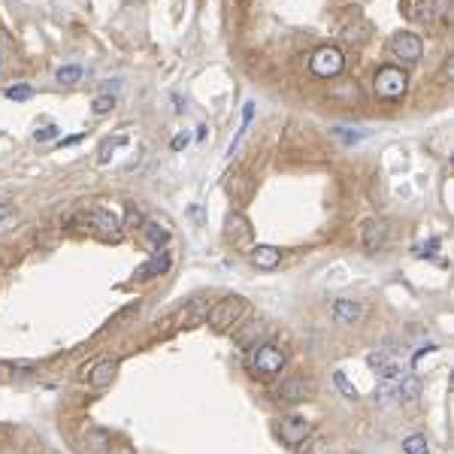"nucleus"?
<instances>
[{"label":"nucleus","mask_w":454,"mask_h":454,"mask_svg":"<svg viewBox=\"0 0 454 454\" xmlns=\"http://www.w3.org/2000/svg\"><path fill=\"white\" fill-rule=\"evenodd\" d=\"M406 88H409V76H406V70L403 67H397V64L379 67L376 82H372V91H376L379 100L397 103V100H403V94H406Z\"/></svg>","instance_id":"f257e3e1"},{"label":"nucleus","mask_w":454,"mask_h":454,"mask_svg":"<svg viewBox=\"0 0 454 454\" xmlns=\"http://www.w3.org/2000/svg\"><path fill=\"white\" fill-rule=\"evenodd\" d=\"M246 315V300L242 297H225V300H218L215 306L209 309V315H206V321H209V327L212 330H218V333H225V330H230L237 324V321Z\"/></svg>","instance_id":"f03ea898"},{"label":"nucleus","mask_w":454,"mask_h":454,"mask_svg":"<svg viewBox=\"0 0 454 454\" xmlns=\"http://www.w3.org/2000/svg\"><path fill=\"white\" fill-rule=\"evenodd\" d=\"M309 70H312V76H318V79H336L342 70H346V55H342V49H336V46H321L312 52Z\"/></svg>","instance_id":"7ed1b4c3"},{"label":"nucleus","mask_w":454,"mask_h":454,"mask_svg":"<svg viewBox=\"0 0 454 454\" xmlns=\"http://www.w3.org/2000/svg\"><path fill=\"white\" fill-rule=\"evenodd\" d=\"M73 221H82L85 227H91L97 237H103V239L118 237V230H121V221L106 209H85V212H79V215H70L67 225H73Z\"/></svg>","instance_id":"20e7f679"},{"label":"nucleus","mask_w":454,"mask_h":454,"mask_svg":"<svg viewBox=\"0 0 454 454\" xmlns=\"http://www.w3.org/2000/svg\"><path fill=\"white\" fill-rule=\"evenodd\" d=\"M285 351L279 346H272V342H264V346L255 348V355H251V370L258 372V376H276L285 367Z\"/></svg>","instance_id":"39448f33"},{"label":"nucleus","mask_w":454,"mask_h":454,"mask_svg":"<svg viewBox=\"0 0 454 454\" xmlns=\"http://www.w3.org/2000/svg\"><path fill=\"white\" fill-rule=\"evenodd\" d=\"M421 52H424V43H421L418 34H412V30H400V34L391 37V55L397 61H403L406 67L418 64Z\"/></svg>","instance_id":"423d86ee"},{"label":"nucleus","mask_w":454,"mask_h":454,"mask_svg":"<svg viewBox=\"0 0 454 454\" xmlns=\"http://www.w3.org/2000/svg\"><path fill=\"white\" fill-rule=\"evenodd\" d=\"M282 442L291 448H297L300 442H306L309 439V433H312V421H306L303 415H288V418H282Z\"/></svg>","instance_id":"0eeeda50"},{"label":"nucleus","mask_w":454,"mask_h":454,"mask_svg":"<svg viewBox=\"0 0 454 454\" xmlns=\"http://www.w3.org/2000/svg\"><path fill=\"white\" fill-rule=\"evenodd\" d=\"M312 393H315V385L306 382V379H285L276 388V397L282 403H303V400H309Z\"/></svg>","instance_id":"6e6552de"},{"label":"nucleus","mask_w":454,"mask_h":454,"mask_svg":"<svg viewBox=\"0 0 454 454\" xmlns=\"http://www.w3.org/2000/svg\"><path fill=\"white\" fill-rule=\"evenodd\" d=\"M115 372H118V363L115 360H109V358L97 360L94 367H91V372H88V385L97 388V391H103V388H109L115 382Z\"/></svg>","instance_id":"1a4fd4ad"},{"label":"nucleus","mask_w":454,"mask_h":454,"mask_svg":"<svg viewBox=\"0 0 454 454\" xmlns=\"http://www.w3.org/2000/svg\"><path fill=\"white\" fill-rule=\"evenodd\" d=\"M406 376L397 363H382L379 367V397H393L397 393V385H400V379Z\"/></svg>","instance_id":"9d476101"},{"label":"nucleus","mask_w":454,"mask_h":454,"mask_svg":"<svg viewBox=\"0 0 454 454\" xmlns=\"http://www.w3.org/2000/svg\"><path fill=\"white\" fill-rule=\"evenodd\" d=\"M385 237H388V225L382 218H370L367 225H363V230H360V242H363V248L367 251H379V246L385 242Z\"/></svg>","instance_id":"9b49d317"},{"label":"nucleus","mask_w":454,"mask_h":454,"mask_svg":"<svg viewBox=\"0 0 454 454\" xmlns=\"http://www.w3.org/2000/svg\"><path fill=\"white\" fill-rule=\"evenodd\" d=\"M170 260H173V258H170V251H167V248H158L155 255H151V258L146 260V264L137 270V279H155V276H164V272L170 270Z\"/></svg>","instance_id":"f8f14e48"},{"label":"nucleus","mask_w":454,"mask_h":454,"mask_svg":"<svg viewBox=\"0 0 454 454\" xmlns=\"http://www.w3.org/2000/svg\"><path fill=\"white\" fill-rule=\"evenodd\" d=\"M333 318H336V324H358L363 318V306L355 300H336L333 303Z\"/></svg>","instance_id":"ddd939ff"},{"label":"nucleus","mask_w":454,"mask_h":454,"mask_svg":"<svg viewBox=\"0 0 454 454\" xmlns=\"http://www.w3.org/2000/svg\"><path fill=\"white\" fill-rule=\"evenodd\" d=\"M251 264L258 270H276L282 264V248L276 246H255L251 248Z\"/></svg>","instance_id":"4468645a"},{"label":"nucleus","mask_w":454,"mask_h":454,"mask_svg":"<svg viewBox=\"0 0 454 454\" xmlns=\"http://www.w3.org/2000/svg\"><path fill=\"white\" fill-rule=\"evenodd\" d=\"M393 397H397L400 403H415V400L421 397V382H418L415 376H403Z\"/></svg>","instance_id":"2eb2a0df"},{"label":"nucleus","mask_w":454,"mask_h":454,"mask_svg":"<svg viewBox=\"0 0 454 454\" xmlns=\"http://www.w3.org/2000/svg\"><path fill=\"white\" fill-rule=\"evenodd\" d=\"M143 234H146L149 242H155L158 248H160V242L170 239V230L164 225H158V221H143Z\"/></svg>","instance_id":"dca6fc26"},{"label":"nucleus","mask_w":454,"mask_h":454,"mask_svg":"<svg viewBox=\"0 0 454 454\" xmlns=\"http://www.w3.org/2000/svg\"><path fill=\"white\" fill-rule=\"evenodd\" d=\"M403 454H430L427 439H424L421 433H412V436L403 439Z\"/></svg>","instance_id":"f3484780"},{"label":"nucleus","mask_w":454,"mask_h":454,"mask_svg":"<svg viewBox=\"0 0 454 454\" xmlns=\"http://www.w3.org/2000/svg\"><path fill=\"white\" fill-rule=\"evenodd\" d=\"M58 82L61 85H76L79 82V79H82V67H79V64H67V67H61L58 70Z\"/></svg>","instance_id":"a211bd4d"},{"label":"nucleus","mask_w":454,"mask_h":454,"mask_svg":"<svg viewBox=\"0 0 454 454\" xmlns=\"http://www.w3.org/2000/svg\"><path fill=\"white\" fill-rule=\"evenodd\" d=\"M333 382H336V388L342 391V397H346V400H358V388L346 379V372H339V370H336V372H333Z\"/></svg>","instance_id":"6ab92c4d"},{"label":"nucleus","mask_w":454,"mask_h":454,"mask_svg":"<svg viewBox=\"0 0 454 454\" xmlns=\"http://www.w3.org/2000/svg\"><path fill=\"white\" fill-rule=\"evenodd\" d=\"M113 106H115V97H113V94H97V97H94V103H91V109H94V115H106Z\"/></svg>","instance_id":"aec40b11"},{"label":"nucleus","mask_w":454,"mask_h":454,"mask_svg":"<svg viewBox=\"0 0 454 454\" xmlns=\"http://www.w3.org/2000/svg\"><path fill=\"white\" fill-rule=\"evenodd\" d=\"M6 97L15 100V103H25V100L34 97V88L30 85H13V88H6Z\"/></svg>","instance_id":"412c9836"},{"label":"nucleus","mask_w":454,"mask_h":454,"mask_svg":"<svg viewBox=\"0 0 454 454\" xmlns=\"http://www.w3.org/2000/svg\"><path fill=\"white\" fill-rule=\"evenodd\" d=\"M121 143H125V137H115V139H113V137H109V139H106V143H103V146H100V155H97V160H100V164H106V160H109V158H113V155H109V151H115V149H118Z\"/></svg>","instance_id":"4be33fe9"},{"label":"nucleus","mask_w":454,"mask_h":454,"mask_svg":"<svg viewBox=\"0 0 454 454\" xmlns=\"http://www.w3.org/2000/svg\"><path fill=\"white\" fill-rule=\"evenodd\" d=\"M333 134H336V137L342 139V143H358V139H363V137H367V130H360V134L355 130V134H351L348 127H336V130H333Z\"/></svg>","instance_id":"5701e85b"},{"label":"nucleus","mask_w":454,"mask_h":454,"mask_svg":"<svg viewBox=\"0 0 454 454\" xmlns=\"http://www.w3.org/2000/svg\"><path fill=\"white\" fill-rule=\"evenodd\" d=\"M58 134H61V130L55 125H49V127H39L37 134H34V139H37V143H49V139H55Z\"/></svg>","instance_id":"b1692460"},{"label":"nucleus","mask_w":454,"mask_h":454,"mask_svg":"<svg viewBox=\"0 0 454 454\" xmlns=\"http://www.w3.org/2000/svg\"><path fill=\"white\" fill-rule=\"evenodd\" d=\"M134 225H143V215H139L137 209H130L127 218H125V225H121V227H134Z\"/></svg>","instance_id":"393cba45"},{"label":"nucleus","mask_w":454,"mask_h":454,"mask_svg":"<svg viewBox=\"0 0 454 454\" xmlns=\"http://www.w3.org/2000/svg\"><path fill=\"white\" fill-rule=\"evenodd\" d=\"M170 146H173L176 151H179V149H185V146H188V137H185V134H179V137H173V143H170Z\"/></svg>","instance_id":"a878e982"},{"label":"nucleus","mask_w":454,"mask_h":454,"mask_svg":"<svg viewBox=\"0 0 454 454\" xmlns=\"http://www.w3.org/2000/svg\"><path fill=\"white\" fill-rule=\"evenodd\" d=\"M79 139H82V137H67V139H61V149H64V146H73V143H79Z\"/></svg>","instance_id":"bb28decb"},{"label":"nucleus","mask_w":454,"mask_h":454,"mask_svg":"<svg viewBox=\"0 0 454 454\" xmlns=\"http://www.w3.org/2000/svg\"><path fill=\"white\" fill-rule=\"evenodd\" d=\"M0 70H4V64H0Z\"/></svg>","instance_id":"cd10ccee"}]
</instances>
